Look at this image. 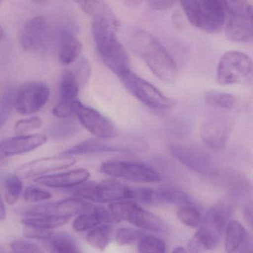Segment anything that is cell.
<instances>
[{"instance_id": "cell-1", "label": "cell", "mask_w": 253, "mask_h": 253, "mask_svg": "<svg viewBox=\"0 0 253 253\" xmlns=\"http://www.w3.org/2000/svg\"><path fill=\"white\" fill-rule=\"evenodd\" d=\"M130 48L147 65L155 76L167 83L174 81L177 67L161 42L146 31H136L129 38Z\"/></svg>"}, {"instance_id": "cell-2", "label": "cell", "mask_w": 253, "mask_h": 253, "mask_svg": "<svg viewBox=\"0 0 253 253\" xmlns=\"http://www.w3.org/2000/svg\"><path fill=\"white\" fill-rule=\"evenodd\" d=\"M118 23L105 18H94L92 22L93 38L100 59L118 77L130 70L129 59L115 31Z\"/></svg>"}, {"instance_id": "cell-3", "label": "cell", "mask_w": 253, "mask_h": 253, "mask_svg": "<svg viewBox=\"0 0 253 253\" xmlns=\"http://www.w3.org/2000/svg\"><path fill=\"white\" fill-rule=\"evenodd\" d=\"M180 5L189 23L204 32L217 33L225 26L227 14L226 1H182Z\"/></svg>"}, {"instance_id": "cell-4", "label": "cell", "mask_w": 253, "mask_h": 253, "mask_svg": "<svg viewBox=\"0 0 253 253\" xmlns=\"http://www.w3.org/2000/svg\"><path fill=\"white\" fill-rule=\"evenodd\" d=\"M228 214L229 210L223 206L213 207L207 212L201 227L189 241L191 253H204L217 246Z\"/></svg>"}, {"instance_id": "cell-5", "label": "cell", "mask_w": 253, "mask_h": 253, "mask_svg": "<svg viewBox=\"0 0 253 253\" xmlns=\"http://www.w3.org/2000/svg\"><path fill=\"white\" fill-rule=\"evenodd\" d=\"M109 212L114 221L121 220L129 222L140 229L155 232L167 233L169 226L161 217L137 205L134 201H121L111 203L109 206Z\"/></svg>"}, {"instance_id": "cell-6", "label": "cell", "mask_w": 253, "mask_h": 253, "mask_svg": "<svg viewBox=\"0 0 253 253\" xmlns=\"http://www.w3.org/2000/svg\"><path fill=\"white\" fill-rule=\"evenodd\" d=\"M226 35L235 42H248L253 37V10L247 1H226Z\"/></svg>"}, {"instance_id": "cell-7", "label": "cell", "mask_w": 253, "mask_h": 253, "mask_svg": "<svg viewBox=\"0 0 253 253\" xmlns=\"http://www.w3.org/2000/svg\"><path fill=\"white\" fill-rule=\"evenodd\" d=\"M253 75V63L250 56L238 51L224 53L217 66V78L220 85L247 82Z\"/></svg>"}, {"instance_id": "cell-8", "label": "cell", "mask_w": 253, "mask_h": 253, "mask_svg": "<svg viewBox=\"0 0 253 253\" xmlns=\"http://www.w3.org/2000/svg\"><path fill=\"white\" fill-rule=\"evenodd\" d=\"M71 192L78 198L98 204L129 199V187L115 180H103L98 183L85 182L74 187Z\"/></svg>"}, {"instance_id": "cell-9", "label": "cell", "mask_w": 253, "mask_h": 253, "mask_svg": "<svg viewBox=\"0 0 253 253\" xmlns=\"http://www.w3.org/2000/svg\"><path fill=\"white\" fill-rule=\"evenodd\" d=\"M126 89L139 101L155 110H164L171 106L169 98L146 80L137 76L131 70L119 76Z\"/></svg>"}, {"instance_id": "cell-10", "label": "cell", "mask_w": 253, "mask_h": 253, "mask_svg": "<svg viewBox=\"0 0 253 253\" xmlns=\"http://www.w3.org/2000/svg\"><path fill=\"white\" fill-rule=\"evenodd\" d=\"M49 86L41 81H32L16 90L14 108L22 115H30L41 111L48 103Z\"/></svg>"}, {"instance_id": "cell-11", "label": "cell", "mask_w": 253, "mask_h": 253, "mask_svg": "<svg viewBox=\"0 0 253 253\" xmlns=\"http://www.w3.org/2000/svg\"><path fill=\"white\" fill-rule=\"evenodd\" d=\"M100 171L111 177L140 183H155L161 180V174L158 171L138 163L106 161L100 165Z\"/></svg>"}, {"instance_id": "cell-12", "label": "cell", "mask_w": 253, "mask_h": 253, "mask_svg": "<svg viewBox=\"0 0 253 253\" xmlns=\"http://www.w3.org/2000/svg\"><path fill=\"white\" fill-rule=\"evenodd\" d=\"M113 138H88L62 152L61 155L74 157L100 152H131L140 149V143L132 140H115Z\"/></svg>"}, {"instance_id": "cell-13", "label": "cell", "mask_w": 253, "mask_h": 253, "mask_svg": "<svg viewBox=\"0 0 253 253\" xmlns=\"http://www.w3.org/2000/svg\"><path fill=\"white\" fill-rule=\"evenodd\" d=\"M73 106L75 115L81 125L96 137L109 139L117 135L115 125L98 111L83 104L78 100L73 102Z\"/></svg>"}, {"instance_id": "cell-14", "label": "cell", "mask_w": 253, "mask_h": 253, "mask_svg": "<svg viewBox=\"0 0 253 253\" xmlns=\"http://www.w3.org/2000/svg\"><path fill=\"white\" fill-rule=\"evenodd\" d=\"M51 29L48 19L38 16L28 20L20 35L22 48L27 52H36L45 48L49 42Z\"/></svg>"}, {"instance_id": "cell-15", "label": "cell", "mask_w": 253, "mask_h": 253, "mask_svg": "<svg viewBox=\"0 0 253 253\" xmlns=\"http://www.w3.org/2000/svg\"><path fill=\"white\" fill-rule=\"evenodd\" d=\"M170 150L177 161L193 171L204 174L214 171L212 158L201 148L192 145H174Z\"/></svg>"}, {"instance_id": "cell-16", "label": "cell", "mask_w": 253, "mask_h": 253, "mask_svg": "<svg viewBox=\"0 0 253 253\" xmlns=\"http://www.w3.org/2000/svg\"><path fill=\"white\" fill-rule=\"evenodd\" d=\"M76 158L72 156L61 155L39 158L20 166L16 170V175L20 178L43 176L51 171L70 168L76 164Z\"/></svg>"}, {"instance_id": "cell-17", "label": "cell", "mask_w": 253, "mask_h": 253, "mask_svg": "<svg viewBox=\"0 0 253 253\" xmlns=\"http://www.w3.org/2000/svg\"><path fill=\"white\" fill-rule=\"evenodd\" d=\"M47 140L48 137L42 134H23L1 140L0 161L35 150L43 146Z\"/></svg>"}, {"instance_id": "cell-18", "label": "cell", "mask_w": 253, "mask_h": 253, "mask_svg": "<svg viewBox=\"0 0 253 253\" xmlns=\"http://www.w3.org/2000/svg\"><path fill=\"white\" fill-rule=\"evenodd\" d=\"M229 122L223 119L207 121L201 129V138L206 146L213 150H221L226 146L230 134Z\"/></svg>"}, {"instance_id": "cell-19", "label": "cell", "mask_w": 253, "mask_h": 253, "mask_svg": "<svg viewBox=\"0 0 253 253\" xmlns=\"http://www.w3.org/2000/svg\"><path fill=\"white\" fill-rule=\"evenodd\" d=\"M89 177L90 173L88 170L76 169L66 172L41 176L35 179V181L42 186L63 189L76 187L86 182Z\"/></svg>"}, {"instance_id": "cell-20", "label": "cell", "mask_w": 253, "mask_h": 253, "mask_svg": "<svg viewBox=\"0 0 253 253\" xmlns=\"http://www.w3.org/2000/svg\"><path fill=\"white\" fill-rule=\"evenodd\" d=\"M83 45L73 32L63 29L59 35L58 56L60 63L69 66L75 63L82 52Z\"/></svg>"}, {"instance_id": "cell-21", "label": "cell", "mask_w": 253, "mask_h": 253, "mask_svg": "<svg viewBox=\"0 0 253 253\" xmlns=\"http://www.w3.org/2000/svg\"><path fill=\"white\" fill-rule=\"evenodd\" d=\"M114 221L109 210L101 207L93 206L92 208L85 212L79 214L72 223L74 230L78 232L91 230L101 223H110Z\"/></svg>"}, {"instance_id": "cell-22", "label": "cell", "mask_w": 253, "mask_h": 253, "mask_svg": "<svg viewBox=\"0 0 253 253\" xmlns=\"http://www.w3.org/2000/svg\"><path fill=\"white\" fill-rule=\"evenodd\" d=\"M72 217L58 214H29L22 220V223L24 226L52 231V229L67 224Z\"/></svg>"}, {"instance_id": "cell-23", "label": "cell", "mask_w": 253, "mask_h": 253, "mask_svg": "<svg viewBox=\"0 0 253 253\" xmlns=\"http://www.w3.org/2000/svg\"><path fill=\"white\" fill-rule=\"evenodd\" d=\"M45 242L49 253H81L76 241L66 232H53Z\"/></svg>"}, {"instance_id": "cell-24", "label": "cell", "mask_w": 253, "mask_h": 253, "mask_svg": "<svg viewBox=\"0 0 253 253\" xmlns=\"http://www.w3.org/2000/svg\"><path fill=\"white\" fill-rule=\"evenodd\" d=\"M247 232L244 226L236 220L229 222L226 226L225 250L226 253H236L241 247H245Z\"/></svg>"}, {"instance_id": "cell-25", "label": "cell", "mask_w": 253, "mask_h": 253, "mask_svg": "<svg viewBox=\"0 0 253 253\" xmlns=\"http://www.w3.org/2000/svg\"><path fill=\"white\" fill-rule=\"evenodd\" d=\"M78 4L84 12L91 16L94 19L105 18L118 23V19L112 8L104 1H79Z\"/></svg>"}, {"instance_id": "cell-26", "label": "cell", "mask_w": 253, "mask_h": 253, "mask_svg": "<svg viewBox=\"0 0 253 253\" xmlns=\"http://www.w3.org/2000/svg\"><path fill=\"white\" fill-rule=\"evenodd\" d=\"M79 130L76 121L71 118L60 119L48 127V134L54 140H65L75 135Z\"/></svg>"}, {"instance_id": "cell-27", "label": "cell", "mask_w": 253, "mask_h": 253, "mask_svg": "<svg viewBox=\"0 0 253 253\" xmlns=\"http://www.w3.org/2000/svg\"><path fill=\"white\" fill-rule=\"evenodd\" d=\"M80 86L73 72H63L60 81V93L63 101L73 102L79 94Z\"/></svg>"}, {"instance_id": "cell-28", "label": "cell", "mask_w": 253, "mask_h": 253, "mask_svg": "<svg viewBox=\"0 0 253 253\" xmlns=\"http://www.w3.org/2000/svg\"><path fill=\"white\" fill-rule=\"evenodd\" d=\"M111 236L112 228L109 225L103 224L91 229L87 235L86 240L91 247L103 252L110 242Z\"/></svg>"}, {"instance_id": "cell-29", "label": "cell", "mask_w": 253, "mask_h": 253, "mask_svg": "<svg viewBox=\"0 0 253 253\" xmlns=\"http://www.w3.org/2000/svg\"><path fill=\"white\" fill-rule=\"evenodd\" d=\"M4 192L6 202L9 205H14L19 201L23 192V182L16 174L6 176L3 182Z\"/></svg>"}, {"instance_id": "cell-30", "label": "cell", "mask_w": 253, "mask_h": 253, "mask_svg": "<svg viewBox=\"0 0 253 253\" xmlns=\"http://www.w3.org/2000/svg\"><path fill=\"white\" fill-rule=\"evenodd\" d=\"M205 100L210 106L226 110L233 109L236 104V99L232 94L214 90L206 94Z\"/></svg>"}, {"instance_id": "cell-31", "label": "cell", "mask_w": 253, "mask_h": 253, "mask_svg": "<svg viewBox=\"0 0 253 253\" xmlns=\"http://www.w3.org/2000/svg\"><path fill=\"white\" fill-rule=\"evenodd\" d=\"M16 89L8 85L0 99V130L3 128L14 108Z\"/></svg>"}, {"instance_id": "cell-32", "label": "cell", "mask_w": 253, "mask_h": 253, "mask_svg": "<svg viewBox=\"0 0 253 253\" xmlns=\"http://www.w3.org/2000/svg\"><path fill=\"white\" fill-rule=\"evenodd\" d=\"M129 199L145 204H164L158 190L149 188L129 187Z\"/></svg>"}, {"instance_id": "cell-33", "label": "cell", "mask_w": 253, "mask_h": 253, "mask_svg": "<svg viewBox=\"0 0 253 253\" xmlns=\"http://www.w3.org/2000/svg\"><path fill=\"white\" fill-rule=\"evenodd\" d=\"M177 216L181 223L189 227H198L201 223V214L191 205L180 206L177 210Z\"/></svg>"}, {"instance_id": "cell-34", "label": "cell", "mask_w": 253, "mask_h": 253, "mask_svg": "<svg viewBox=\"0 0 253 253\" xmlns=\"http://www.w3.org/2000/svg\"><path fill=\"white\" fill-rule=\"evenodd\" d=\"M163 202L178 205H190L191 199L183 191L174 188H161L158 189Z\"/></svg>"}, {"instance_id": "cell-35", "label": "cell", "mask_w": 253, "mask_h": 253, "mask_svg": "<svg viewBox=\"0 0 253 253\" xmlns=\"http://www.w3.org/2000/svg\"><path fill=\"white\" fill-rule=\"evenodd\" d=\"M146 236L143 231L133 228H120L116 233L115 241L120 246L131 245L140 242Z\"/></svg>"}, {"instance_id": "cell-36", "label": "cell", "mask_w": 253, "mask_h": 253, "mask_svg": "<svg viewBox=\"0 0 253 253\" xmlns=\"http://www.w3.org/2000/svg\"><path fill=\"white\" fill-rule=\"evenodd\" d=\"M139 253H165L166 244L154 236H145L138 243Z\"/></svg>"}, {"instance_id": "cell-37", "label": "cell", "mask_w": 253, "mask_h": 253, "mask_svg": "<svg viewBox=\"0 0 253 253\" xmlns=\"http://www.w3.org/2000/svg\"><path fill=\"white\" fill-rule=\"evenodd\" d=\"M42 124V120L39 117H31V118L17 121L14 126V130L16 133L19 134V135H23L41 128Z\"/></svg>"}, {"instance_id": "cell-38", "label": "cell", "mask_w": 253, "mask_h": 253, "mask_svg": "<svg viewBox=\"0 0 253 253\" xmlns=\"http://www.w3.org/2000/svg\"><path fill=\"white\" fill-rule=\"evenodd\" d=\"M52 197L48 191L44 190L37 186H29L24 192V199L26 202L35 204L49 200Z\"/></svg>"}, {"instance_id": "cell-39", "label": "cell", "mask_w": 253, "mask_h": 253, "mask_svg": "<svg viewBox=\"0 0 253 253\" xmlns=\"http://www.w3.org/2000/svg\"><path fill=\"white\" fill-rule=\"evenodd\" d=\"M10 253H44L35 243L23 240H16L11 243Z\"/></svg>"}, {"instance_id": "cell-40", "label": "cell", "mask_w": 253, "mask_h": 253, "mask_svg": "<svg viewBox=\"0 0 253 253\" xmlns=\"http://www.w3.org/2000/svg\"><path fill=\"white\" fill-rule=\"evenodd\" d=\"M80 87L86 85L91 77V65L86 59H82L77 66L76 72H74Z\"/></svg>"}, {"instance_id": "cell-41", "label": "cell", "mask_w": 253, "mask_h": 253, "mask_svg": "<svg viewBox=\"0 0 253 253\" xmlns=\"http://www.w3.org/2000/svg\"><path fill=\"white\" fill-rule=\"evenodd\" d=\"M73 102L63 101V100L59 102L53 109V115L60 119H68L72 118L75 115Z\"/></svg>"}, {"instance_id": "cell-42", "label": "cell", "mask_w": 253, "mask_h": 253, "mask_svg": "<svg viewBox=\"0 0 253 253\" xmlns=\"http://www.w3.org/2000/svg\"><path fill=\"white\" fill-rule=\"evenodd\" d=\"M25 236L27 238H32V239L45 240L48 239L51 234L52 231L45 230V229H39V228L32 227V226H24Z\"/></svg>"}, {"instance_id": "cell-43", "label": "cell", "mask_w": 253, "mask_h": 253, "mask_svg": "<svg viewBox=\"0 0 253 253\" xmlns=\"http://www.w3.org/2000/svg\"><path fill=\"white\" fill-rule=\"evenodd\" d=\"M149 6L156 11H165L169 9L174 4V1H149Z\"/></svg>"}, {"instance_id": "cell-44", "label": "cell", "mask_w": 253, "mask_h": 253, "mask_svg": "<svg viewBox=\"0 0 253 253\" xmlns=\"http://www.w3.org/2000/svg\"><path fill=\"white\" fill-rule=\"evenodd\" d=\"M6 217V210H5V204L2 200V195L0 194V220H5Z\"/></svg>"}, {"instance_id": "cell-45", "label": "cell", "mask_w": 253, "mask_h": 253, "mask_svg": "<svg viewBox=\"0 0 253 253\" xmlns=\"http://www.w3.org/2000/svg\"><path fill=\"white\" fill-rule=\"evenodd\" d=\"M246 212V217H247V220L250 222V223H252V216H253V214H252V208L250 207L248 208L247 207V210H245Z\"/></svg>"}, {"instance_id": "cell-46", "label": "cell", "mask_w": 253, "mask_h": 253, "mask_svg": "<svg viewBox=\"0 0 253 253\" xmlns=\"http://www.w3.org/2000/svg\"><path fill=\"white\" fill-rule=\"evenodd\" d=\"M171 253H187V251L183 247H176Z\"/></svg>"}, {"instance_id": "cell-47", "label": "cell", "mask_w": 253, "mask_h": 253, "mask_svg": "<svg viewBox=\"0 0 253 253\" xmlns=\"http://www.w3.org/2000/svg\"><path fill=\"white\" fill-rule=\"evenodd\" d=\"M5 38V30L3 28L0 26V41H2Z\"/></svg>"}, {"instance_id": "cell-48", "label": "cell", "mask_w": 253, "mask_h": 253, "mask_svg": "<svg viewBox=\"0 0 253 253\" xmlns=\"http://www.w3.org/2000/svg\"><path fill=\"white\" fill-rule=\"evenodd\" d=\"M241 253H252V250H250V249L244 248L241 250Z\"/></svg>"}, {"instance_id": "cell-49", "label": "cell", "mask_w": 253, "mask_h": 253, "mask_svg": "<svg viewBox=\"0 0 253 253\" xmlns=\"http://www.w3.org/2000/svg\"></svg>"}, {"instance_id": "cell-50", "label": "cell", "mask_w": 253, "mask_h": 253, "mask_svg": "<svg viewBox=\"0 0 253 253\" xmlns=\"http://www.w3.org/2000/svg\"></svg>"}]
</instances>
